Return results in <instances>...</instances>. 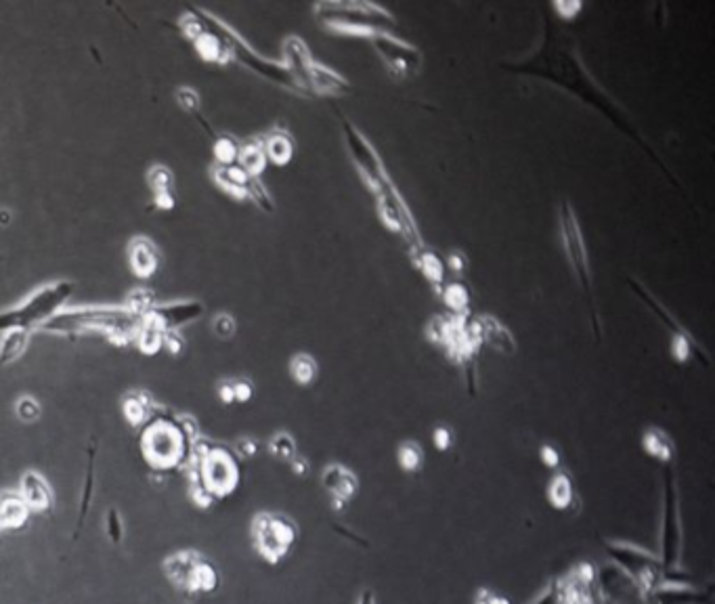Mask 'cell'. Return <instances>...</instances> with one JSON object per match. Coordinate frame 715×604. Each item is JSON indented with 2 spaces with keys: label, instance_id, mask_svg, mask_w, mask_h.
<instances>
[{
  "label": "cell",
  "instance_id": "4",
  "mask_svg": "<svg viewBox=\"0 0 715 604\" xmlns=\"http://www.w3.org/2000/svg\"><path fill=\"white\" fill-rule=\"evenodd\" d=\"M143 317L122 307H78L63 309L51 317L38 332L53 336H84V334H103L114 344L135 342Z\"/></svg>",
  "mask_w": 715,
  "mask_h": 604
},
{
  "label": "cell",
  "instance_id": "49",
  "mask_svg": "<svg viewBox=\"0 0 715 604\" xmlns=\"http://www.w3.org/2000/svg\"><path fill=\"white\" fill-rule=\"evenodd\" d=\"M288 464L292 466V472L296 474V477H307V474H309V468H311L309 460H307V458H302L300 453H296V456H294Z\"/></svg>",
  "mask_w": 715,
  "mask_h": 604
},
{
  "label": "cell",
  "instance_id": "50",
  "mask_svg": "<svg viewBox=\"0 0 715 604\" xmlns=\"http://www.w3.org/2000/svg\"><path fill=\"white\" fill-rule=\"evenodd\" d=\"M476 604H508L504 598H500L497 594L489 592V590H483L479 592V598H476Z\"/></svg>",
  "mask_w": 715,
  "mask_h": 604
},
{
  "label": "cell",
  "instance_id": "22",
  "mask_svg": "<svg viewBox=\"0 0 715 604\" xmlns=\"http://www.w3.org/2000/svg\"><path fill=\"white\" fill-rule=\"evenodd\" d=\"M472 323L481 336V342H487L491 349H497L506 355H512L516 351V340L500 319L483 315V317H474Z\"/></svg>",
  "mask_w": 715,
  "mask_h": 604
},
{
  "label": "cell",
  "instance_id": "20",
  "mask_svg": "<svg viewBox=\"0 0 715 604\" xmlns=\"http://www.w3.org/2000/svg\"><path fill=\"white\" fill-rule=\"evenodd\" d=\"M19 495L28 504L30 512H49L53 508V489L47 479L34 470H28L24 477H21Z\"/></svg>",
  "mask_w": 715,
  "mask_h": 604
},
{
  "label": "cell",
  "instance_id": "42",
  "mask_svg": "<svg viewBox=\"0 0 715 604\" xmlns=\"http://www.w3.org/2000/svg\"><path fill=\"white\" fill-rule=\"evenodd\" d=\"M162 349H166L170 355H181L185 349V340L179 334V330H168L162 340Z\"/></svg>",
  "mask_w": 715,
  "mask_h": 604
},
{
  "label": "cell",
  "instance_id": "32",
  "mask_svg": "<svg viewBox=\"0 0 715 604\" xmlns=\"http://www.w3.org/2000/svg\"><path fill=\"white\" fill-rule=\"evenodd\" d=\"M319 365L309 353H296L290 359V376L300 386H311L317 380Z\"/></svg>",
  "mask_w": 715,
  "mask_h": 604
},
{
  "label": "cell",
  "instance_id": "11",
  "mask_svg": "<svg viewBox=\"0 0 715 604\" xmlns=\"http://www.w3.org/2000/svg\"><path fill=\"white\" fill-rule=\"evenodd\" d=\"M426 336L432 344L443 347L447 357L468 370V386L474 388V365L481 349V336L472 319L466 315H437L426 326Z\"/></svg>",
  "mask_w": 715,
  "mask_h": 604
},
{
  "label": "cell",
  "instance_id": "1",
  "mask_svg": "<svg viewBox=\"0 0 715 604\" xmlns=\"http://www.w3.org/2000/svg\"><path fill=\"white\" fill-rule=\"evenodd\" d=\"M502 68L520 76L546 80L558 86V89L571 93L585 105H590L592 110H596L615 128H619L627 139L638 143L644 149V154L661 168V172H665V177L671 183L680 185V181L657 154L655 147L646 141L632 116L623 110V105L615 97H611L602 89L598 80L590 74V70L585 68L575 36L562 28L554 19V15H544V19H541V36L537 47L525 57L504 61Z\"/></svg>",
  "mask_w": 715,
  "mask_h": 604
},
{
  "label": "cell",
  "instance_id": "46",
  "mask_svg": "<svg viewBox=\"0 0 715 604\" xmlns=\"http://www.w3.org/2000/svg\"><path fill=\"white\" fill-rule=\"evenodd\" d=\"M552 9L556 11L554 17H565V19H573L577 11H581V3H554Z\"/></svg>",
  "mask_w": 715,
  "mask_h": 604
},
{
  "label": "cell",
  "instance_id": "33",
  "mask_svg": "<svg viewBox=\"0 0 715 604\" xmlns=\"http://www.w3.org/2000/svg\"><path fill=\"white\" fill-rule=\"evenodd\" d=\"M212 151H214L216 166L237 164V156H240V141L231 135H219V137H214Z\"/></svg>",
  "mask_w": 715,
  "mask_h": 604
},
{
  "label": "cell",
  "instance_id": "44",
  "mask_svg": "<svg viewBox=\"0 0 715 604\" xmlns=\"http://www.w3.org/2000/svg\"><path fill=\"white\" fill-rule=\"evenodd\" d=\"M432 441H435V447L439 451H449L453 447V430L449 426H437L435 433H432Z\"/></svg>",
  "mask_w": 715,
  "mask_h": 604
},
{
  "label": "cell",
  "instance_id": "16",
  "mask_svg": "<svg viewBox=\"0 0 715 604\" xmlns=\"http://www.w3.org/2000/svg\"><path fill=\"white\" fill-rule=\"evenodd\" d=\"M206 307L200 300H179V302H166V305H156L151 307L143 321L156 326L160 332L168 330H181L187 323H193L195 319H200L204 315Z\"/></svg>",
  "mask_w": 715,
  "mask_h": 604
},
{
  "label": "cell",
  "instance_id": "26",
  "mask_svg": "<svg viewBox=\"0 0 715 604\" xmlns=\"http://www.w3.org/2000/svg\"><path fill=\"white\" fill-rule=\"evenodd\" d=\"M548 500L556 510H571L577 506V489L567 470H554V477L548 483Z\"/></svg>",
  "mask_w": 715,
  "mask_h": 604
},
{
  "label": "cell",
  "instance_id": "45",
  "mask_svg": "<svg viewBox=\"0 0 715 604\" xmlns=\"http://www.w3.org/2000/svg\"><path fill=\"white\" fill-rule=\"evenodd\" d=\"M256 451H258V443L252 437H242L235 445V453H240L242 458H252L256 456Z\"/></svg>",
  "mask_w": 715,
  "mask_h": 604
},
{
  "label": "cell",
  "instance_id": "47",
  "mask_svg": "<svg viewBox=\"0 0 715 604\" xmlns=\"http://www.w3.org/2000/svg\"><path fill=\"white\" fill-rule=\"evenodd\" d=\"M154 206L158 210H172V208H175V193H172V191L154 193Z\"/></svg>",
  "mask_w": 715,
  "mask_h": 604
},
{
  "label": "cell",
  "instance_id": "10",
  "mask_svg": "<svg viewBox=\"0 0 715 604\" xmlns=\"http://www.w3.org/2000/svg\"><path fill=\"white\" fill-rule=\"evenodd\" d=\"M76 290L74 282L61 279L38 288L26 300H21L19 305L0 311V334H7L13 330L21 332H38L45 323L55 317L59 311L65 309L68 300Z\"/></svg>",
  "mask_w": 715,
  "mask_h": 604
},
{
  "label": "cell",
  "instance_id": "24",
  "mask_svg": "<svg viewBox=\"0 0 715 604\" xmlns=\"http://www.w3.org/2000/svg\"><path fill=\"white\" fill-rule=\"evenodd\" d=\"M411 263H414V267L426 277V282L435 288V292L441 294L445 286V273H447L445 258L435 250H428L424 246L422 250L411 254Z\"/></svg>",
  "mask_w": 715,
  "mask_h": 604
},
{
  "label": "cell",
  "instance_id": "37",
  "mask_svg": "<svg viewBox=\"0 0 715 604\" xmlns=\"http://www.w3.org/2000/svg\"><path fill=\"white\" fill-rule=\"evenodd\" d=\"M269 453H271V456H273L275 460H279V462H290V460L296 456V453H298L294 437L288 435V433H277V435H273L271 441H269Z\"/></svg>",
  "mask_w": 715,
  "mask_h": 604
},
{
  "label": "cell",
  "instance_id": "34",
  "mask_svg": "<svg viewBox=\"0 0 715 604\" xmlns=\"http://www.w3.org/2000/svg\"><path fill=\"white\" fill-rule=\"evenodd\" d=\"M441 296L453 315H466V311L470 307V292L464 284H460V282L445 284L441 290Z\"/></svg>",
  "mask_w": 715,
  "mask_h": 604
},
{
  "label": "cell",
  "instance_id": "13",
  "mask_svg": "<svg viewBox=\"0 0 715 604\" xmlns=\"http://www.w3.org/2000/svg\"><path fill=\"white\" fill-rule=\"evenodd\" d=\"M298 527L286 514L260 512L252 519V542L269 565H277L294 548Z\"/></svg>",
  "mask_w": 715,
  "mask_h": 604
},
{
  "label": "cell",
  "instance_id": "5",
  "mask_svg": "<svg viewBox=\"0 0 715 604\" xmlns=\"http://www.w3.org/2000/svg\"><path fill=\"white\" fill-rule=\"evenodd\" d=\"M191 479V495L198 506H210L223 500L240 485V460L237 453L221 443L198 439L187 464Z\"/></svg>",
  "mask_w": 715,
  "mask_h": 604
},
{
  "label": "cell",
  "instance_id": "6",
  "mask_svg": "<svg viewBox=\"0 0 715 604\" xmlns=\"http://www.w3.org/2000/svg\"><path fill=\"white\" fill-rule=\"evenodd\" d=\"M195 15H198L200 24L214 36L216 47H219V66H229V63H240L242 68L258 74L260 78H265L281 89H286L298 97H307V93L302 91V86L294 80L290 70L284 66V61H273L267 57H260L248 42L237 34L233 28H229L225 21L216 19L212 13L195 7ZM309 99V97H307Z\"/></svg>",
  "mask_w": 715,
  "mask_h": 604
},
{
  "label": "cell",
  "instance_id": "29",
  "mask_svg": "<svg viewBox=\"0 0 715 604\" xmlns=\"http://www.w3.org/2000/svg\"><path fill=\"white\" fill-rule=\"evenodd\" d=\"M237 166H242L248 172V175H252V177L263 175V170L267 166L263 139L254 137V139H248V141L240 143V156H237Z\"/></svg>",
  "mask_w": 715,
  "mask_h": 604
},
{
  "label": "cell",
  "instance_id": "39",
  "mask_svg": "<svg viewBox=\"0 0 715 604\" xmlns=\"http://www.w3.org/2000/svg\"><path fill=\"white\" fill-rule=\"evenodd\" d=\"M212 332L219 338H223V340H229L237 332V323H235V319L231 315L219 313L212 319Z\"/></svg>",
  "mask_w": 715,
  "mask_h": 604
},
{
  "label": "cell",
  "instance_id": "31",
  "mask_svg": "<svg viewBox=\"0 0 715 604\" xmlns=\"http://www.w3.org/2000/svg\"><path fill=\"white\" fill-rule=\"evenodd\" d=\"M254 395V384L246 378H231L219 382V397L225 405L248 403Z\"/></svg>",
  "mask_w": 715,
  "mask_h": 604
},
{
  "label": "cell",
  "instance_id": "12",
  "mask_svg": "<svg viewBox=\"0 0 715 604\" xmlns=\"http://www.w3.org/2000/svg\"><path fill=\"white\" fill-rule=\"evenodd\" d=\"M164 575L187 598H200L214 594L221 584L219 569L214 567L212 560L202 552L181 550L170 554L164 560Z\"/></svg>",
  "mask_w": 715,
  "mask_h": 604
},
{
  "label": "cell",
  "instance_id": "17",
  "mask_svg": "<svg viewBox=\"0 0 715 604\" xmlns=\"http://www.w3.org/2000/svg\"><path fill=\"white\" fill-rule=\"evenodd\" d=\"M321 485L325 493L330 495L334 510H342L346 504H351L359 491L357 474L342 464H332L325 468L321 474Z\"/></svg>",
  "mask_w": 715,
  "mask_h": 604
},
{
  "label": "cell",
  "instance_id": "7",
  "mask_svg": "<svg viewBox=\"0 0 715 604\" xmlns=\"http://www.w3.org/2000/svg\"><path fill=\"white\" fill-rule=\"evenodd\" d=\"M313 15L323 30L367 40L380 32H393L399 26L397 17L384 7L355 0H323L313 7Z\"/></svg>",
  "mask_w": 715,
  "mask_h": 604
},
{
  "label": "cell",
  "instance_id": "9",
  "mask_svg": "<svg viewBox=\"0 0 715 604\" xmlns=\"http://www.w3.org/2000/svg\"><path fill=\"white\" fill-rule=\"evenodd\" d=\"M284 51V66L294 80L302 86L307 97H344L353 93V84L340 76L336 70L315 61L309 53L307 42L300 36H288L281 45Z\"/></svg>",
  "mask_w": 715,
  "mask_h": 604
},
{
  "label": "cell",
  "instance_id": "43",
  "mask_svg": "<svg viewBox=\"0 0 715 604\" xmlns=\"http://www.w3.org/2000/svg\"><path fill=\"white\" fill-rule=\"evenodd\" d=\"M539 458H541V464H544V466H546V468H550V470H558V468H560V464H562L560 451H558L554 445H550V443L541 445V449H539Z\"/></svg>",
  "mask_w": 715,
  "mask_h": 604
},
{
  "label": "cell",
  "instance_id": "36",
  "mask_svg": "<svg viewBox=\"0 0 715 604\" xmlns=\"http://www.w3.org/2000/svg\"><path fill=\"white\" fill-rule=\"evenodd\" d=\"M175 99H177V103H179V107H181L183 112H187V114L198 118L200 124L206 128V131H208L210 135H214V133L210 131V126L206 124V120L202 118V110H200L202 103H200V95H198V93H195L193 89H189V86H179L177 93H175Z\"/></svg>",
  "mask_w": 715,
  "mask_h": 604
},
{
  "label": "cell",
  "instance_id": "38",
  "mask_svg": "<svg viewBox=\"0 0 715 604\" xmlns=\"http://www.w3.org/2000/svg\"><path fill=\"white\" fill-rule=\"evenodd\" d=\"M147 183L154 193H162V191H172V185H175V177H172V172L166 166H151V170L147 172Z\"/></svg>",
  "mask_w": 715,
  "mask_h": 604
},
{
  "label": "cell",
  "instance_id": "27",
  "mask_svg": "<svg viewBox=\"0 0 715 604\" xmlns=\"http://www.w3.org/2000/svg\"><path fill=\"white\" fill-rule=\"evenodd\" d=\"M156 403L145 391H128L122 397V414L133 428H143L145 422L154 414Z\"/></svg>",
  "mask_w": 715,
  "mask_h": 604
},
{
  "label": "cell",
  "instance_id": "8",
  "mask_svg": "<svg viewBox=\"0 0 715 604\" xmlns=\"http://www.w3.org/2000/svg\"><path fill=\"white\" fill-rule=\"evenodd\" d=\"M558 235L562 250H565L567 261L573 269V275L579 284V290L585 298V309H588L590 326L594 336L600 340L602 336V321L598 313V300L594 292V273H592V263L588 246H585V237L579 225V217L569 200H562L558 204Z\"/></svg>",
  "mask_w": 715,
  "mask_h": 604
},
{
  "label": "cell",
  "instance_id": "21",
  "mask_svg": "<svg viewBox=\"0 0 715 604\" xmlns=\"http://www.w3.org/2000/svg\"><path fill=\"white\" fill-rule=\"evenodd\" d=\"M627 284H630V288L636 292V296L644 302V305L655 313V317L671 332V336L692 338V334L684 328V323H682L674 313H671V311L663 305V302H661L653 292H650L644 284H640L636 277H627Z\"/></svg>",
  "mask_w": 715,
  "mask_h": 604
},
{
  "label": "cell",
  "instance_id": "28",
  "mask_svg": "<svg viewBox=\"0 0 715 604\" xmlns=\"http://www.w3.org/2000/svg\"><path fill=\"white\" fill-rule=\"evenodd\" d=\"M642 449L648 453L650 458L661 462V464H669L676 458L674 441H671V437L665 433V430H661L657 426H650L644 430Z\"/></svg>",
  "mask_w": 715,
  "mask_h": 604
},
{
  "label": "cell",
  "instance_id": "35",
  "mask_svg": "<svg viewBox=\"0 0 715 604\" xmlns=\"http://www.w3.org/2000/svg\"><path fill=\"white\" fill-rule=\"evenodd\" d=\"M397 462L405 472H420L424 466V449L416 441H403L397 447Z\"/></svg>",
  "mask_w": 715,
  "mask_h": 604
},
{
  "label": "cell",
  "instance_id": "25",
  "mask_svg": "<svg viewBox=\"0 0 715 604\" xmlns=\"http://www.w3.org/2000/svg\"><path fill=\"white\" fill-rule=\"evenodd\" d=\"M30 508L21 498L19 491L0 493V527L3 529H21L30 519Z\"/></svg>",
  "mask_w": 715,
  "mask_h": 604
},
{
  "label": "cell",
  "instance_id": "51",
  "mask_svg": "<svg viewBox=\"0 0 715 604\" xmlns=\"http://www.w3.org/2000/svg\"><path fill=\"white\" fill-rule=\"evenodd\" d=\"M9 223V212H0V225Z\"/></svg>",
  "mask_w": 715,
  "mask_h": 604
},
{
  "label": "cell",
  "instance_id": "14",
  "mask_svg": "<svg viewBox=\"0 0 715 604\" xmlns=\"http://www.w3.org/2000/svg\"><path fill=\"white\" fill-rule=\"evenodd\" d=\"M370 45L384 63L386 72L395 80L416 78L422 72V51L401 36H395L393 32H380L370 38Z\"/></svg>",
  "mask_w": 715,
  "mask_h": 604
},
{
  "label": "cell",
  "instance_id": "48",
  "mask_svg": "<svg viewBox=\"0 0 715 604\" xmlns=\"http://www.w3.org/2000/svg\"><path fill=\"white\" fill-rule=\"evenodd\" d=\"M466 256H464V252H451V254H447V258H445V265L451 269V271H455V273H460V271H464L466 269Z\"/></svg>",
  "mask_w": 715,
  "mask_h": 604
},
{
  "label": "cell",
  "instance_id": "41",
  "mask_svg": "<svg viewBox=\"0 0 715 604\" xmlns=\"http://www.w3.org/2000/svg\"><path fill=\"white\" fill-rule=\"evenodd\" d=\"M105 531H107V537L112 539V544H120L122 542V537H124V525H122V516L116 508H112L110 512H107V521H105Z\"/></svg>",
  "mask_w": 715,
  "mask_h": 604
},
{
  "label": "cell",
  "instance_id": "30",
  "mask_svg": "<svg viewBox=\"0 0 715 604\" xmlns=\"http://www.w3.org/2000/svg\"><path fill=\"white\" fill-rule=\"evenodd\" d=\"M30 344V334L21 332V330H13L3 334L0 338V365H9L13 361H17L21 355L26 353Z\"/></svg>",
  "mask_w": 715,
  "mask_h": 604
},
{
  "label": "cell",
  "instance_id": "19",
  "mask_svg": "<svg viewBox=\"0 0 715 604\" xmlns=\"http://www.w3.org/2000/svg\"><path fill=\"white\" fill-rule=\"evenodd\" d=\"M128 265L135 277L149 279L154 277L160 267V250L158 246L147 240L143 235H137L133 242L128 244Z\"/></svg>",
  "mask_w": 715,
  "mask_h": 604
},
{
  "label": "cell",
  "instance_id": "2",
  "mask_svg": "<svg viewBox=\"0 0 715 604\" xmlns=\"http://www.w3.org/2000/svg\"><path fill=\"white\" fill-rule=\"evenodd\" d=\"M336 114H338L346 149H349V156L359 172L365 189L372 193V198L376 202L378 219L388 231L399 235V240L405 244L409 254L418 252L420 248L426 246L422 240L420 227L414 219V214H411L407 202L403 200L401 191L397 189L395 181L390 179L376 147L359 131V126L349 116L342 114L340 110H336Z\"/></svg>",
  "mask_w": 715,
  "mask_h": 604
},
{
  "label": "cell",
  "instance_id": "52",
  "mask_svg": "<svg viewBox=\"0 0 715 604\" xmlns=\"http://www.w3.org/2000/svg\"><path fill=\"white\" fill-rule=\"evenodd\" d=\"M0 531H3V527H0Z\"/></svg>",
  "mask_w": 715,
  "mask_h": 604
},
{
  "label": "cell",
  "instance_id": "40",
  "mask_svg": "<svg viewBox=\"0 0 715 604\" xmlns=\"http://www.w3.org/2000/svg\"><path fill=\"white\" fill-rule=\"evenodd\" d=\"M15 412L24 422H36L40 418V403L32 397H21L17 401Z\"/></svg>",
  "mask_w": 715,
  "mask_h": 604
},
{
  "label": "cell",
  "instance_id": "15",
  "mask_svg": "<svg viewBox=\"0 0 715 604\" xmlns=\"http://www.w3.org/2000/svg\"><path fill=\"white\" fill-rule=\"evenodd\" d=\"M210 175H212L214 183L219 185L225 193H229L231 198L242 200V202L244 200L254 202L258 208H263L265 212L275 210L273 198H271V193L267 191V187L260 183L258 177L248 175V172L242 166H237V164L216 166L214 164L212 170H210Z\"/></svg>",
  "mask_w": 715,
  "mask_h": 604
},
{
  "label": "cell",
  "instance_id": "3",
  "mask_svg": "<svg viewBox=\"0 0 715 604\" xmlns=\"http://www.w3.org/2000/svg\"><path fill=\"white\" fill-rule=\"evenodd\" d=\"M195 441H198V428L191 418L172 414L166 407L156 405L154 414L141 428L139 449L149 468L166 472L189 464Z\"/></svg>",
  "mask_w": 715,
  "mask_h": 604
},
{
  "label": "cell",
  "instance_id": "18",
  "mask_svg": "<svg viewBox=\"0 0 715 604\" xmlns=\"http://www.w3.org/2000/svg\"><path fill=\"white\" fill-rule=\"evenodd\" d=\"M680 548V527H678V491L674 474H667V489H665V533H663V552L665 563L669 567L676 565Z\"/></svg>",
  "mask_w": 715,
  "mask_h": 604
},
{
  "label": "cell",
  "instance_id": "23",
  "mask_svg": "<svg viewBox=\"0 0 715 604\" xmlns=\"http://www.w3.org/2000/svg\"><path fill=\"white\" fill-rule=\"evenodd\" d=\"M260 139H263L267 162H273L277 166H286L292 162L296 143H294V137L290 135L288 128L275 126L273 131H269L267 135H260Z\"/></svg>",
  "mask_w": 715,
  "mask_h": 604
}]
</instances>
